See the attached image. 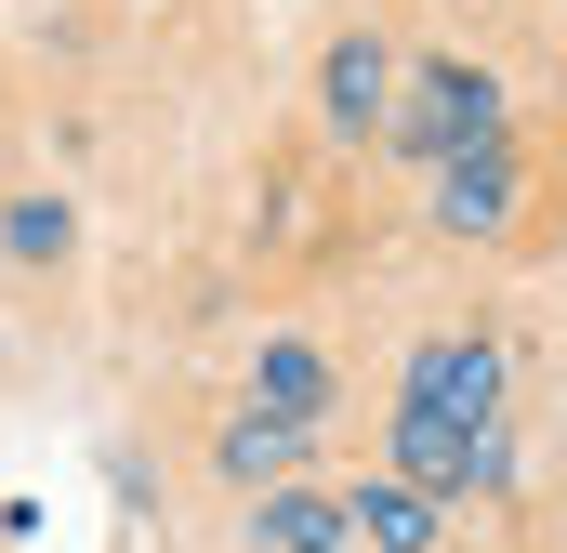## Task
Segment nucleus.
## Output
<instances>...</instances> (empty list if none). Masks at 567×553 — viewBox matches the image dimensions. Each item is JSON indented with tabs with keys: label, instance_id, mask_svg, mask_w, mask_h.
Listing matches in <instances>:
<instances>
[{
	"label": "nucleus",
	"instance_id": "f257e3e1",
	"mask_svg": "<svg viewBox=\"0 0 567 553\" xmlns=\"http://www.w3.org/2000/svg\"><path fill=\"white\" fill-rule=\"evenodd\" d=\"M383 145H396V158H423V171L475 158V145H502V80H488V66H462V53H423V66L396 80Z\"/></svg>",
	"mask_w": 567,
	"mask_h": 553
},
{
	"label": "nucleus",
	"instance_id": "f03ea898",
	"mask_svg": "<svg viewBox=\"0 0 567 553\" xmlns=\"http://www.w3.org/2000/svg\"><path fill=\"white\" fill-rule=\"evenodd\" d=\"M383 474H410V488H435V501H488V488H515V421L396 409L383 421Z\"/></svg>",
	"mask_w": 567,
	"mask_h": 553
},
{
	"label": "nucleus",
	"instance_id": "7ed1b4c3",
	"mask_svg": "<svg viewBox=\"0 0 567 553\" xmlns=\"http://www.w3.org/2000/svg\"><path fill=\"white\" fill-rule=\"evenodd\" d=\"M396 409L502 421V343H488V330H435V343H410V369H396Z\"/></svg>",
	"mask_w": 567,
	"mask_h": 553
},
{
	"label": "nucleus",
	"instance_id": "20e7f679",
	"mask_svg": "<svg viewBox=\"0 0 567 553\" xmlns=\"http://www.w3.org/2000/svg\"><path fill=\"white\" fill-rule=\"evenodd\" d=\"M396 80H410V66H396V40L343 27V40L317 53V119H330L343 145H383V119H396Z\"/></svg>",
	"mask_w": 567,
	"mask_h": 553
},
{
	"label": "nucleus",
	"instance_id": "39448f33",
	"mask_svg": "<svg viewBox=\"0 0 567 553\" xmlns=\"http://www.w3.org/2000/svg\"><path fill=\"white\" fill-rule=\"evenodd\" d=\"M212 461H225V488H303V461H317V421H290V409H238L225 435H212Z\"/></svg>",
	"mask_w": 567,
	"mask_h": 553
},
{
	"label": "nucleus",
	"instance_id": "423d86ee",
	"mask_svg": "<svg viewBox=\"0 0 567 553\" xmlns=\"http://www.w3.org/2000/svg\"><path fill=\"white\" fill-rule=\"evenodd\" d=\"M435 225H449V238H502V225H515V145L449 158V171H435Z\"/></svg>",
	"mask_w": 567,
	"mask_h": 553
},
{
	"label": "nucleus",
	"instance_id": "0eeeda50",
	"mask_svg": "<svg viewBox=\"0 0 567 553\" xmlns=\"http://www.w3.org/2000/svg\"><path fill=\"white\" fill-rule=\"evenodd\" d=\"M251 553H357V501H330V488H265V501H251Z\"/></svg>",
	"mask_w": 567,
	"mask_h": 553
},
{
	"label": "nucleus",
	"instance_id": "6e6552de",
	"mask_svg": "<svg viewBox=\"0 0 567 553\" xmlns=\"http://www.w3.org/2000/svg\"><path fill=\"white\" fill-rule=\"evenodd\" d=\"M343 501H357V553H435V514H449V501L410 488V474H357Z\"/></svg>",
	"mask_w": 567,
	"mask_h": 553
},
{
	"label": "nucleus",
	"instance_id": "1a4fd4ad",
	"mask_svg": "<svg viewBox=\"0 0 567 553\" xmlns=\"http://www.w3.org/2000/svg\"><path fill=\"white\" fill-rule=\"evenodd\" d=\"M251 409H290V421H317L330 409V356H317V343H251Z\"/></svg>",
	"mask_w": 567,
	"mask_h": 553
},
{
	"label": "nucleus",
	"instance_id": "9d476101",
	"mask_svg": "<svg viewBox=\"0 0 567 553\" xmlns=\"http://www.w3.org/2000/svg\"><path fill=\"white\" fill-rule=\"evenodd\" d=\"M0 251H13V264H66V251H80V211H66V198H0Z\"/></svg>",
	"mask_w": 567,
	"mask_h": 553
}]
</instances>
